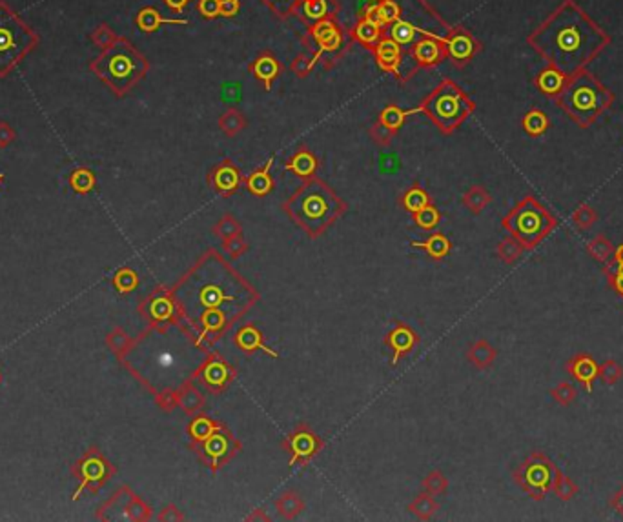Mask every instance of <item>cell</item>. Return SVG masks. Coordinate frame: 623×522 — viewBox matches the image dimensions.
Segmentation results:
<instances>
[{
	"label": "cell",
	"instance_id": "obj_1",
	"mask_svg": "<svg viewBox=\"0 0 623 522\" xmlns=\"http://www.w3.org/2000/svg\"><path fill=\"white\" fill-rule=\"evenodd\" d=\"M179 319L210 346L256 304L257 292L217 253L208 251L172 293Z\"/></svg>",
	"mask_w": 623,
	"mask_h": 522
},
{
	"label": "cell",
	"instance_id": "obj_2",
	"mask_svg": "<svg viewBox=\"0 0 623 522\" xmlns=\"http://www.w3.org/2000/svg\"><path fill=\"white\" fill-rule=\"evenodd\" d=\"M527 42L550 68L570 78L587 70L611 44V37L574 0H563L528 35Z\"/></svg>",
	"mask_w": 623,
	"mask_h": 522
},
{
	"label": "cell",
	"instance_id": "obj_3",
	"mask_svg": "<svg viewBox=\"0 0 623 522\" xmlns=\"http://www.w3.org/2000/svg\"><path fill=\"white\" fill-rule=\"evenodd\" d=\"M139 350V375L155 393L181 391L192 384L208 361V346L201 344L181 322H166L152 329L135 344Z\"/></svg>",
	"mask_w": 623,
	"mask_h": 522
},
{
	"label": "cell",
	"instance_id": "obj_4",
	"mask_svg": "<svg viewBox=\"0 0 623 522\" xmlns=\"http://www.w3.org/2000/svg\"><path fill=\"white\" fill-rule=\"evenodd\" d=\"M285 210L310 237H319L345 213L347 202L321 179L312 177L286 201Z\"/></svg>",
	"mask_w": 623,
	"mask_h": 522
},
{
	"label": "cell",
	"instance_id": "obj_5",
	"mask_svg": "<svg viewBox=\"0 0 623 522\" xmlns=\"http://www.w3.org/2000/svg\"><path fill=\"white\" fill-rule=\"evenodd\" d=\"M90 70L117 97H124L146 77L150 64L128 38L117 37L112 46L90 62Z\"/></svg>",
	"mask_w": 623,
	"mask_h": 522
},
{
	"label": "cell",
	"instance_id": "obj_6",
	"mask_svg": "<svg viewBox=\"0 0 623 522\" xmlns=\"http://www.w3.org/2000/svg\"><path fill=\"white\" fill-rule=\"evenodd\" d=\"M554 100L580 128H589L612 106L614 93L603 86L596 75L583 70L582 73L567 78L565 86Z\"/></svg>",
	"mask_w": 623,
	"mask_h": 522
},
{
	"label": "cell",
	"instance_id": "obj_7",
	"mask_svg": "<svg viewBox=\"0 0 623 522\" xmlns=\"http://www.w3.org/2000/svg\"><path fill=\"white\" fill-rule=\"evenodd\" d=\"M38 35L6 0H0V78H6L37 48Z\"/></svg>",
	"mask_w": 623,
	"mask_h": 522
},
{
	"label": "cell",
	"instance_id": "obj_8",
	"mask_svg": "<svg viewBox=\"0 0 623 522\" xmlns=\"http://www.w3.org/2000/svg\"><path fill=\"white\" fill-rule=\"evenodd\" d=\"M556 226V215L550 213L536 197H525L503 218V228L523 246V250H534Z\"/></svg>",
	"mask_w": 623,
	"mask_h": 522
},
{
	"label": "cell",
	"instance_id": "obj_9",
	"mask_svg": "<svg viewBox=\"0 0 623 522\" xmlns=\"http://www.w3.org/2000/svg\"><path fill=\"white\" fill-rule=\"evenodd\" d=\"M474 110L471 97L450 78L443 80L422 104V112L446 135L458 129Z\"/></svg>",
	"mask_w": 623,
	"mask_h": 522
},
{
	"label": "cell",
	"instance_id": "obj_10",
	"mask_svg": "<svg viewBox=\"0 0 623 522\" xmlns=\"http://www.w3.org/2000/svg\"><path fill=\"white\" fill-rule=\"evenodd\" d=\"M557 469L556 462L550 461L543 452H533L514 469L512 477L523 494L534 501H543L553 491Z\"/></svg>",
	"mask_w": 623,
	"mask_h": 522
},
{
	"label": "cell",
	"instance_id": "obj_11",
	"mask_svg": "<svg viewBox=\"0 0 623 522\" xmlns=\"http://www.w3.org/2000/svg\"><path fill=\"white\" fill-rule=\"evenodd\" d=\"M199 444V453L204 461L208 462V466H211L214 469L221 468L223 462H226L237 449L241 448L237 444V440L231 437V433L228 430H224L223 426L217 424V428L211 432L210 437H206L204 440L197 442Z\"/></svg>",
	"mask_w": 623,
	"mask_h": 522
},
{
	"label": "cell",
	"instance_id": "obj_12",
	"mask_svg": "<svg viewBox=\"0 0 623 522\" xmlns=\"http://www.w3.org/2000/svg\"><path fill=\"white\" fill-rule=\"evenodd\" d=\"M443 42H445L446 57L454 62L456 66H465L466 62H471L474 58V55L479 50V44L476 42V38L463 28H450L449 35Z\"/></svg>",
	"mask_w": 623,
	"mask_h": 522
},
{
	"label": "cell",
	"instance_id": "obj_13",
	"mask_svg": "<svg viewBox=\"0 0 623 522\" xmlns=\"http://www.w3.org/2000/svg\"><path fill=\"white\" fill-rule=\"evenodd\" d=\"M337 11V0H299L292 15H295L306 26H314L315 22L335 18Z\"/></svg>",
	"mask_w": 623,
	"mask_h": 522
},
{
	"label": "cell",
	"instance_id": "obj_14",
	"mask_svg": "<svg viewBox=\"0 0 623 522\" xmlns=\"http://www.w3.org/2000/svg\"><path fill=\"white\" fill-rule=\"evenodd\" d=\"M565 370L576 383H580L585 388L587 393H590L592 391V384L598 378L600 364L589 353H578L567 362Z\"/></svg>",
	"mask_w": 623,
	"mask_h": 522
},
{
	"label": "cell",
	"instance_id": "obj_15",
	"mask_svg": "<svg viewBox=\"0 0 623 522\" xmlns=\"http://www.w3.org/2000/svg\"><path fill=\"white\" fill-rule=\"evenodd\" d=\"M208 184L223 197H230L237 191L241 184V173L236 166L230 161L221 162L219 166H215L208 175Z\"/></svg>",
	"mask_w": 623,
	"mask_h": 522
},
{
	"label": "cell",
	"instance_id": "obj_16",
	"mask_svg": "<svg viewBox=\"0 0 623 522\" xmlns=\"http://www.w3.org/2000/svg\"><path fill=\"white\" fill-rule=\"evenodd\" d=\"M410 53L419 68H432L446 58L445 42L441 38L425 37L410 48Z\"/></svg>",
	"mask_w": 623,
	"mask_h": 522
},
{
	"label": "cell",
	"instance_id": "obj_17",
	"mask_svg": "<svg viewBox=\"0 0 623 522\" xmlns=\"http://www.w3.org/2000/svg\"><path fill=\"white\" fill-rule=\"evenodd\" d=\"M248 70H250V73L263 84L264 90L270 91L272 90L273 82H276V78L281 75L283 66L281 62L276 58V55L270 53V51H264V53L257 55V57L253 58V62L250 64Z\"/></svg>",
	"mask_w": 623,
	"mask_h": 522
},
{
	"label": "cell",
	"instance_id": "obj_18",
	"mask_svg": "<svg viewBox=\"0 0 623 522\" xmlns=\"http://www.w3.org/2000/svg\"><path fill=\"white\" fill-rule=\"evenodd\" d=\"M372 53L376 57L377 66H379L381 70L388 71V73H396L401 60H403L404 50L396 41H392L390 37L383 35V38L372 48Z\"/></svg>",
	"mask_w": 623,
	"mask_h": 522
},
{
	"label": "cell",
	"instance_id": "obj_19",
	"mask_svg": "<svg viewBox=\"0 0 623 522\" xmlns=\"http://www.w3.org/2000/svg\"><path fill=\"white\" fill-rule=\"evenodd\" d=\"M197 377L201 378L202 383L206 384L210 390L221 391L231 380V377H234V370L228 366L226 362L219 361V358L208 357V361L204 362V366L201 368Z\"/></svg>",
	"mask_w": 623,
	"mask_h": 522
},
{
	"label": "cell",
	"instance_id": "obj_20",
	"mask_svg": "<svg viewBox=\"0 0 623 522\" xmlns=\"http://www.w3.org/2000/svg\"><path fill=\"white\" fill-rule=\"evenodd\" d=\"M288 446H290V452H292V462H290V464L293 466L295 464V461L303 462L306 461V459H310V457L318 452L321 444H319L318 437H315L314 433L298 432L295 435H292L288 439Z\"/></svg>",
	"mask_w": 623,
	"mask_h": 522
},
{
	"label": "cell",
	"instance_id": "obj_21",
	"mask_svg": "<svg viewBox=\"0 0 623 522\" xmlns=\"http://www.w3.org/2000/svg\"><path fill=\"white\" fill-rule=\"evenodd\" d=\"M135 24L137 28L141 29L142 33H153V31H157L162 24L186 26L188 24V21H184V18H166L162 17L161 11H157L155 8H142L141 11L137 13Z\"/></svg>",
	"mask_w": 623,
	"mask_h": 522
},
{
	"label": "cell",
	"instance_id": "obj_22",
	"mask_svg": "<svg viewBox=\"0 0 623 522\" xmlns=\"http://www.w3.org/2000/svg\"><path fill=\"white\" fill-rule=\"evenodd\" d=\"M283 168H285L286 171L295 173V175L301 179H312L315 175V171H318V159H315L314 153H310L308 149H301V151L295 153V155H293Z\"/></svg>",
	"mask_w": 623,
	"mask_h": 522
},
{
	"label": "cell",
	"instance_id": "obj_23",
	"mask_svg": "<svg viewBox=\"0 0 623 522\" xmlns=\"http://www.w3.org/2000/svg\"><path fill=\"white\" fill-rule=\"evenodd\" d=\"M387 344L394 350L392 364H397L401 355L407 353V351H410L414 348V344H416V334H414L412 329L407 328V326H397L387 337Z\"/></svg>",
	"mask_w": 623,
	"mask_h": 522
},
{
	"label": "cell",
	"instance_id": "obj_24",
	"mask_svg": "<svg viewBox=\"0 0 623 522\" xmlns=\"http://www.w3.org/2000/svg\"><path fill=\"white\" fill-rule=\"evenodd\" d=\"M350 37L352 41L360 42V44H363L365 48H370L372 50V48L383 38V28L374 24V22H370L368 18L361 17L360 21H357V24L354 26V29H352Z\"/></svg>",
	"mask_w": 623,
	"mask_h": 522
},
{
	"label": "cell",
	"instance_id": "obj_25",
	"mask_svg": "<svg viewBox=\"0 0 623 522\" xmlns=\"http://www.w3.org/2000/svg\"><path fill=\"white\" fill-rule=\"evenodd\" d=\"M237 346H239L243 351H253V350H263L264 353H270L272 357H277L276 351H272L268 346L263 344V334L259 329L252 324H246L239 329V334L236 337Z\"/></svg>",
	"mask_w": 623,
	"mask_h": 522
},
{
	"label": "cell",
	"instance_id": "obj_26",
	"mask_svg": "<svg viewBox=\"0 0 623 522\" xmlns=\"http://www.w3.org/2000/svg\"><path fill=\"white\" fill-rule=\"evenodd\" d=\"M270 166H272V159L268 161V164L264 166L263 169H257L252 175H248L246 179V188L248 191L256 197H264L268 195L273 189V181L272 175H270Z\"/></svg>",
	"mask_w": 623,
	"mask_h": 522
},
{
	"label": "cell",
	"instance_id": "obj_27",
	"mask_svg": "<svg viewBox=\"0 0 623 522\" xmlns=\"http://www.w3.org/2000/svg\"><path fill=\"white\" fill-rule=\"evenodd\" d=\"M339 29L341 28L337 26L335 18H326V21L315 22L314 26H308V31H306V35L303 37V46H305V50L306 48H310V46L318 44V42L330 38L335 31H339Z\"/></svg>",
	"mask_w": 623,
	"mask_h": 522
},
{
	"label": "cell",
	"instance_id": "obj_28",
	"mask_svg": "<svg viewBox=\"0 0 623 522\" xmlns=\"http://www.w3.org/2000/svg\"><path fill=\"white\" fill-rule=\"evenodd\" d=\"M565 82H567L565 75L560 73V71L554 70V68L543 70L536 77L538 90H540L541 93L549 95V97H556V95L563 90Z\"/></svg>",
	"mask_w": 623,
	"mask_h": 522
},
{
	"label": "cell",
	"instance_id": "obj_29",
	"mask_svg": "<svg viewBox=\"0 0 623 522\" xmlns=\"http://www.w3.org/2000/svg\"><path fill=\"white\" fill-rule=\"evenodd\" d=\"M152 317L155 319V322H174L177 321V308H175V300L172 295H159L152 300Z\"/></svg>",
	"mask_w": 623,
	"mask_h": 522
},
{
	"label": "cell",
	"instance_id": "obj_30",
	"mask_svg": "<svg viewBox=\"0 0 623 522\" xmlns=\"http://www.w3.org/2000/svg\"><path fill=\"white\" fill-rule=\"evenodd\" d=\"M498 357V351H496L494 346L488 344L487 341H478L471 346L468 350V361L474 364L476 368H488L492 362Z\"/></svg>",
	"mask_w": 623,
	"mask_h": 522
},
{
	"label": "cell",
	"instance_id": "obj_31",
	"mask_svg": "<svg viewBox=\"0 0 623 522\" xmlns=\"http://www.w3.org/2000/svg\"><path fill=\"white\" fill-rule=\"evenodd\" d=\"M419 112H422V106L416 107V110H409V112H404V110L397 107L396 104H390V106H387L383 112H381L379 120L384 124V126H388V128L396 133L397 129H399L401 126L404 124L407 117L414 115V113H419Z\"/></svg>",
	"mask_w": 623,
	"mask_h": 522
},
{
	"label": "cell",
	"instance_id": "obj_32",
	"mask_svg": "<svg viewBox=\"0 0 623 522\" xmlns=\"http://www.w3.org/2000/svg\"><path fill=\"white\" fill-rule=\"evenodd\" d=\"M587 253H589L596 262L605 264L609 262V259H611L612 253H614V244L607 239L605 235L600 233L596 235L595 239L587 243Z\"/></svg>",
	"mask_w": 623,
	"mask_h": 522
},
{
	"label": "cell",
	"instance_id": "obj_33",
	"mask_svg": "<svg viewBox=\"0 0 623 522\" xmlns=\"http://www.w3.org/2000/svg\"><path fill=\"white\" fill-rule=\"evenodd\" d=\"M219 128L226 137H236L246 128V117L239 110H228L219 117Z\"/></svg>",
	"mask_w": 623,
	"mask_h": 522
},
{
	"label": "cell",
	"instance_id": "obj_34",
	"mask_svg": "<svg viewBox=\"0 0 623 522\" xmlns=\"http://www.w3.org/2000/svg\"><path fill=\"white\" fill-rule=\"evenodd\" d=\"M414 247H423V250L429 253L432 259L439 260L443 259V257H446L450 253V243L449 239H446L445 235L441 233H434L430 235L429 240H425V243H412Z\"/></svg>",
	"mask_w": 623,
	"mask_h": 522
},
{
	"label": "cell",
	"instance_id": "obj_35",
	"mask_svg": "<svg viewBox=\"0 0 623 522\" xmlns=\"http://www.w3.org/2000/svg\"><path fill=\"white\" fill-rule=\"evenodd\" d=\"M521 124H523V129L527 132V135L530 137H541L550 126L549 117L545 115L541 110H530V112L523 117Z\"/></svg>",
	"mask_w": 623,
	"mask_h": 522
},
{
	"label": "cell",
	"instance_id": "obj_36",
	"mask_svg": "<svg viewBox=\"0 0 623 522\" xmlns=\"http://www.w3.org/2000/svg\"><path fill=\"white\" fill-rule=\"evenodd\" d=\"M580 488L578 484L572 481V479L569 477V475H565V473L562 472V469H557L556 473V479H554V486H553V494L556 495L560 501L563 502H569L572 501L576 495H578Z\"/></svg>",
	"mask_w": 623,
	"mask_h": 522
},
{
	"label": "cell",
	"instance_id": "obj_37",
	"mask_svg": "<svg viewBox=\"0 0 623 522\" xmlns=\"http://www.w3.org/2000/svg\"><path fill=\"white\" fill-rule=\"evenodd\" d=\"M463 204L468 208L474 215L481 213L488 204H491V195L481 186H472L465 195H463Z\"/></svg>",
	"mask_w": 623,
	"mask_h": 522
},
{
	"label": "cell",
	"instance_id": "obj_38",
	"mask_svg": "<svg viewBox=\"0 0 623 522\" xmlns=\"http://www.w3.org/2000/svg\"><path fill=\"white\" fill-rule=\"evenodd\" d=\"M179 404H181V408L186 413H195L204 404V397L194 384H188V386H184L179 391Z\"/></svg>",
	"mask_w": 623,
	"mask_h": 522
},
{
	"label": "cell",
	"instance_id": "obj_39",
	"mask_svg": "<svg viewBox=\"0 0 623 522\" xmlns=\"http://www.w3.org/2000/svg\"><path fill=\"white\" fill-rule=\"evenodd\" d=\"M401 202H403V206L410 211V213H417V211H422L423 208L430 206V197L426 195L425 189L419 188V186H414V188H410L409 191L401 197Z\"/></svg>",
	"mask_w": 623,
	"mask_h": 522
},
{
	"label": "cell",
	"instance_id": "obj_40",
	"mask_svg": "<svg viewBox=\"0 0 623 522\" xmlns=\"http://www.w3.org/2000/svg\"><path fill=\"white\" fill-rule=\"evenodd\" d=\"M521 255H523V246L514 237H507L498 246V257L505 264H514Z\"/></svg>",
	"mask_w": 623,
	"mask_h": 522
},
{
	"label": "cell",
	"instance_id": "obj_41",
	"mask_svg": "<svg viewBox=\"0 0 623 522\" xmlns=\"http://www.w3.org/2000/svg\"><path fill=\"white\" fill-rule=\"evenodd\" d=\"M622 377H623V368L619 366L618 362L612 361V358H609V361H605L603 364H600L598 378H602V383L605 384V386H616V384L622 380Z\"/></svg>",
	"mask_w": 623,
	"mask_h": 522
},
{
	"label": "cell",
	"instance_id": "obj_42",
	"mask_svg": "<svg viewBox=\"0 0 623 522\" xmlns=\"http://www.w3.org/2000/svg\"><path fill=\"white\" fill-rule=\"evenodd\" d=\"M377 8H379L383 28H388V26L401 18L399 0H377Z\"/></svg>",
	"mask_w": 623,
	"mask_h": 522
},
{
	"label": "cell",
	"instance_id": "obj_43",
	"mask_svg": "<svg viewBox=\"0 0 623 522\" xmlns=\"http://www.w3.org/2000/svg\"><path fill=\"white\" fill-rule=\"evenodd\" d=\"M550 397L560 406H570V404H574L576 397H578V390L570 383H560L556 388L550 390Z\"/></svg>",
	"mask_w": 623,
	"mask_h": 522
},
{
	"label": "cell",
	"instance_id": "obj_44",
	"mask_svg": "<svg viewBox=\"0 0 623 522\" xmlns=\"http://www.w3.org/2000/svg\"><path fill=\"white\" fill-rule=\"evenodd\" d=\"M596 220H598V213L589 204H582L572 213V223L578 230H589Z\"/></svg>",
	"mask_w": 623,
	"mask_h": 522
},
{
	"label": "cell",
	"instance_id": "obj_45",
	"mask_svg": "<svg viewBox=\"0 0 623 522\" xmlns=\"http://www.w3.org/2000/svg\"><path fill=\"white\" fill-rule=\"evenodd\" d=\"M215 428H217V424H215L214 420L206 419V417H199V419L192 420L190 435L195 442H201V440H204L206 437H210Z\"/></svg>",
	"mask_w": 623,
	"mask_h": 522
},
{
	"label": "cell",
	"instance_id": "obj_46",
	"mask_svg": "<svg viewBox=\"0 0 623 522\" xmlns=\"http://www.w3.org/2000/svg\"><path fill=\"white\" fill-rule=\"evenodd\" d=\"M90 41L93 42V46L100 48V51L106 50L108 46H112L117 41V35L113 33V29L108 24H99L90 35Z\"/></svg>",
	"mask_w": 623,
	"mask_h": 522
},
{
	"label": "cell",
	"instance_id": "obj_47",
	"mask_svg": "<svg viewBox=\"0 0 623 522\" xmlns=\"http://www.w3.org/2000/svg\"><path fill=\"white\" fill-rule=\"evenodd\" d=\"M414 215H416L417 226L422 228V230H426V231L434 230V228L438 226L439 218H441L439 211L436 210L432 204L426 206V208H423L422 211H417V213H414Z\"/></svg>",
	"mask_w": 623,
	"mask_h": 522
},
{
	"label": "cell",
	"instance_id": "obj_48",
	"mask_svg": "<svg viewBox=\"0 0 623 522\" xmlns=\"http://www.w3.org/2000/svg\"><path fill=\"white\" fill-rule=\"evenodd\" d=\"M214 231L219 235V237H223V240H228L231 239V237H236V235L241 233V226L231 215H224L219 223L215 224Z\"/></svg>",
	"mask_w": 623,
	"mask_h": 522
},
{
	"label": "cell",
	"instance_id": "obj_49",
	"mask_svg": "<svg viewBox=\"0 0 623 522\" xmlns=\"http://www.w3.org/2000/svg\"><path fill=\"white\" fill-rule=\"evenodd\" d=\"M290 70L295 77L306 78L310 75V71L314 70V62H312V55L308 51H303L301 55L293 58V62L290 64Z\"/></svg>",
	"mask_w": 623,
	"mask_h": 522
},
{
	"label": "cell",
	"instance_id": "obj_50",
	"mask_svg": "<svg viewBox=\"0 0 623 522\" xmlns=\"http://www.w3.org/2000/svg\"><path fill=\"white\" fill-rule=\"evenodd\" d=\"M436 508H438V506H436V502H434L432 495L430 494L419 495V497L414 501V504L410 506V510H412L416 515H419L422 518L430 517V515L436 511Z\"/></svg>",
	"mask_w": 623,
	"mask_h": 522
},
{
	"label": "cell",
	"instance_id": "obj_51",
	"mask_svg": "<svg viewBox=\"0 0 623 522\" xmlns=\"http://www.w3.org/2000/svg\"><path fill=\"white\" fill-rule=\"evenodd\" d=\"M277 508H279L281 515H285V517H293V515H298L301 511L303 502L298 495L286 494L281 501L277 502Z\"/></svg>",
	"mask_w": 623,
	"mask_h": 522
},
{
	"label": "cell",
	"instance_id": "obj_52",
	"mask_svg": "<svg viewBox=\"0 0 623 522\" xmlns=\"http://www.w3.org/2000/svg\"><path fill=\"white\" fill-rule=\"evenodd\" d=\"M298 2L299 0H263V4L268 6L279 18L290 17L293 9H295V6H298Z\"/></svg>",
	"mask_w": 623,
	"mask_h": 522
},
{
	"label": "cell",
	"instance_id": "obj_53",
	"mask_svg": "<svg viewBox=\"0 0 623 522\" xmlns=\"http://www.w3.org/2000/svg\"><path fill=\"white\" fill-rule=\"evenodd\" d=\"M93 182H95V179H93V175H91L90 171H86V169H79V171H75L73 179H71V184H73V188L77 189V191H80V193H84V191H90L91 186H93Z\"/></svg>",
	"mask_w": 623,
	"mask_h": 522
},
{
	"label": "cell",
	"instance_id": "obj_54",
	"mask_svg": "<svg viewBox=\"0 0 623 522\" xmlns=\"http://www.w3.org/2000/svg\"><path fill=\"white\" fill-rule=\"evenodd\" d=\"M446 488V479L443 477L439 472H434L432 475H429L425 481V489L430 495H439L443 494Z\"/></svg>",
	"mask_w": 623,
	"mask_h": 522
},
{
	"label": "cell",
	"instance_id": "obj_55",
	"mask_svg": "<svg viewBox=\"0 0 623 522\" xmlns=\"http://www.w3.org/2000/svg\"><path fill=\"white\" fill-rule=\"evenodd\" d=\"M197 11L201 13L204 18H217L221 17V6L219 0H199Z\"/></svg>",
	"mask_w": 623,
	"mask_h": 522
},
{
	"label": "cell",
	"instance_id": "obj_56",
	"mask_svg": "<svg viewBox=\"0 0 623 522\" xmlns=\"http://www.w3.org/2000/svg\"><path fill=\"white\" fill-rule=\"evenodd\" d=\"M370 135L374 137V140H377V142H379V144H384V146H387L388 142H390V140H392V137L396 135V133H394L392 129L388 128V126H384V124L381 122V120H377V122L374 124V126H372Z\"/></svg>",
	"mask_w": 623,
	"mask_h": 522
},
{
	"label": "cell",
	"instance_id": "obj_57",
	"mask_svg": "<svg viewBox=\"0 0 623 522\" xmlns=\"http://www.w3.org/2000/svg\"><path fill=\"white\" fill-rule=\"evenodd\" d=\"M224 250H226L231 257L241 255V253H243V251L246 250V244H244V240H243V237H241V233L236 235V237H231V239L224 240Z\"/></svg>",
	"mask_w": 623,
	"mask_h": 522
},
{
	"label": "cell",
	"instance_id": "obj_58",
	"mask_svg": "<svg viewBox=\"0 0 623 522\" xmlns=\"http://www.w3.org/2000/svg\"><path fill=\"white\" fill-rule=\"evenodd\" d=\"M221 17L234 18L241 11V0H219Z\"/></svg>",
	"mask_w": 623,
	"mask_h": 522
},
{
	"label": "cell",
	"instance_id": "obj_59",
	"mask_svg": "<svg viewBox=\"0 0 623 522\" xmlns=\"http://www.w3.org/2000/svg\"><path fill=\"white\" fill-rule=\"evenodd\" d=\"M603 272H605L607 280H609V286H611V288L614 289V292L623 299V275L622 273L614 272V270H611V267H605Z\"/></svg>",
	"mask_w": 623,
	"mask_h": 522
},
{
	"label": "cell",
	"instance_id": "obj_60",
	"mask_svg": "<svg viewBox=\"0 0 623 522\" xmlns=\"http://www.w3.org/2000/svg\"><path fill=\"white\" fill-rule=\"evenodd\" d=\"M13 139H15L13 129L9 128L8 124H0V146L4 148V146H8Z\"/></svg>",
	"mask_w": 623,
	"mask_h": 522
},
{
	"label": "cell",
	"instance_id": "obj_61",
	"mask_svg": "<svg viewBox=\"0 0 623 522\" xmlns=\"http://www.w3.org/2000/svg\"><path fill=\"white\" fill-rule=\"evenodd\" d=\"M611 506L616 510V513L623 518V486L614 494V497L611 499Z\"/></svg>",
	"mask_w": 623,
	"mask_h": 522
},
{
	"label": "cell",
	"instance_id": "obj_62",
	"mask_svg": "<svg viewBox=\"0 0 623 522\" xmlns=\"http://www.w3.org/2000/svg\"><path fill=\"white\" fill-rule=\"evenodd\" d=\"M164 4L168 6V8L172 9L174 13L181 15V13L184 11L186 6L190 4V0H164Z\"/></svg>",
	"mask_w": 623,
	"mask_h": 522
},
{
	"label": "cell",
	"instance_id": "obj_63",
	"mask_svg": "<svg viewBox=\"0 0 623 522\" xmlns=\"http://www.w3.org/2000/svg\"><path fill=\"white\" fill-rule=\"evenodd\" d=\"M611 264H623V244L614 247V253L611 257Z\"/></svg>",
	"mask_w": 623,
	"mask_h": 522
}]
</instances>
